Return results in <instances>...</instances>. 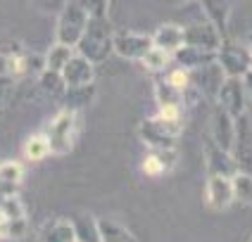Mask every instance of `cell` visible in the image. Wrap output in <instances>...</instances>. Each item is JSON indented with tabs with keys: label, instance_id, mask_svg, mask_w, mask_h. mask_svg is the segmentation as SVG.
<instances>
[{
	"label": "cell",
	"instance_id": "6da1fadb",
	"mask_svg": "<svg viewBox=\"0 0 252 242\" xmlns=\"http://www.w3.org/2000/svg\"><path fill=\"white\" fill-rule=\"evenodd\" d=\"M112 38L114 33L110 22H107V17H93L91 14L88 27H86L84 36L79 38V43L74 45V50L95 64V62L107 59V55L112 53Z\"/></svg>",
	"mask_w": 252,
	"mask_h": 242
},
{
	"label": "cell",
	"instance_id": "7a4b0ae2",
	"mask_svg": "<svg viewBox=\"0 0 252 242\" xmlns=\"http://www.w3.org/2000/svg\"><path fill=\"white\" fill-rule=\"evenodd\" d=\"M45 138L50 142L53 155H64L74 147V140L79 135V112L74 109H62L53 116V121L48 124V128L43 131Z\"/></svg>",
	"mask_w": 252,
	"mask_h": 242
},
{
	"label": "cell",
	"instance_id": "3957f363",
	"mask_svg": "<svg viewBox=\"0 0 252 242\" xmlns=\"http://www.w3.org/2000/svg\"><path fill=\"white\" fill-rule=\"evenodd\" d=\"M88 19H91V12L81 0H67V5L62 7V14L57 19V41L74 48L84 36Z\"/></svg>",
	"mask_w": 252,
	"mask_h": 242
},
{
	"label": "cell",
	"instance_id": "277c9868",
	"mask_svg": "<svg viewBox=\"0 0 252 242\" xmlns=\"http://www.w3.org/2000/svg\"><path fill=\"white\" fill-rule=\"evenodd\" d=\"M138 135L153 150H174L181 135V121H167L159 116H150L140 124Z\"/></svg>",
	"mask_w": 252,
	"mask_h": 242
},
{
	"label": "cell",
	"instance_id": "5b68a950",
	"mask_svg": "<svg viewBox=\"0 0 252 242\" xmlns=\"http://www.w3.org/2000/svg\"><path fill=\"white\" fill-rule=\"evenodd\" d=\"M217 67L224 71V76H236L243 79L252 67V55L248 50V45H238L231 41H221L219 50H217Z\"/></svg>",
	"mask_w": 252,
	"mask_h": 242
},
{
	"label": "cell",
	"instance_id": "8992f818",
	"mask_svg": "<svg viewBox=\"0 0 252 242\" xmlns=\"http://www.w3.org/2000/svg\"><path fill=\"white\" fill-rule=\"evenodd\" d=\"M214 98H217V102H219L221 109H226V112L231 114V116H236V119L243 116L245 109H248L245 83H243V79H236V76H226Z\"/></svg>",
	"mask_w": 252,
	"mask_h": 242
},
{
	"label": "cell",
	"instance_id": "52a82bcc",
	"mask_svg": "<svg viewBox=\"0 0 252 242\" xmlns=\"http://www.w3.org/2000/svg\"><path fill=\"white\" fill-rule=\"evenodd\" d=\"M155 45L153 33H143V31H119L112 38V53H117L124 59H138L145 55Z\"/></svg>",
	"mask_w": 252,
	"mask_h": 242
},
{
	"label": "cell",
	"instance_id": "ba28073f",
	"mask_svg": "<svg viewBox=\"0 0 252 242\" xmlns=\"http://www.w3.org/2000/svg\"><path fill=\"white\" fill-rule=\"evenodd\" d=\"M205 164H207L210 176H226V178H233V176L240 171L233 152L221 150L219 145H214L212 140L205 142Z\"/></svg>",
	"mask_w": 252,
	"mask_h": 242
},
{
	"label": "cell",
	"instance_id": "9c48e42d",
	"mask_svg": "<svg viewBox=\"0 0 252 242\" xmlns=\"http://www.w3.org/2000/svg\"><path fill=\"white\" fill-rule=\"evenodd\" d=\"M212 142L228 152H233V145H236V116H231L221 107H217V112L212 116Z\"/></svg>",
	"mask_w": 252,
	"mask_h": 242
},
{
	"label": "cell",
	"instance_id": "30bf717a",
	"mask_svg": "<svg viewBox=\"0 0 252 242\" xmlns=\"http://www.w3.org/2000/svg\"><path fill=\"white\" fill-rule=\"evenodd\" d=\"M67 88H79V85H91L95 79V71H93V62L86 59L84 55L74 53L71 59L64 64V69L60 71Z\"/></svg>",
	"mask_w": 252,
	"mask_h": 242
},
{
	"label": "cell",
	"instance_id": "8fae6325",
	"mask_svg": "<svg viewBox=\"0 0 252 242\" xmlns=\"http://www.w3.org/2000/svg\"><path fill=\"white\" fill-rule=\"evenodd\" d=\"M205 202L212 209L221 212L233 204V183L226 176H210L205 185Z\"/></svg>",
	"mask_w": 252,
	"mask_h": 242
},
{
	"label": "cell",
	"instance_id": "7c38bea8",
	"mask_svg": "<svg viewBox=\"0 0 252 242\" xmlns=\"http://www.w3.org/2000/svg\"><path fill=\"white\" fill-rule=\"evenodd\" d=\"M183 28H186V45H195V48H202V50H214L217 53L221 41H224V36L210 22L193 24V27H183Z\"/></svg>",
	"mask_w": 252,
	"mask_h": 242
},
{
	"label": "cell",
	"instance_id": "4fadbf2b",
	"mask_svg": "<svg viewBox=\"0 0 252 242\" xmlns=\"http://www.w3.org/2000/svg\"><path fill=\"white\" fill-rule=\"evenodd\" d=\"M214 59H217L214 50H202V48H195V45H183V48H179L171 55L174 64H179V67H183V69H188V71L202 69V67L212 64Z\"/></svg>",
	"mask_w": 252,
	"mask_h": 242
},
{
	"label": "cell",
	"instance_id": "5bb4252c",
	"mask_svg": "<svg viewBox=\"0 0 252 242\" xmlns=\"http://www.w3.org/2000/svg\"><path fill=\"white\" fill-rule=\"evenodd\" d=\"M153 41L157 48H162L164 53L174 55L179 48L186 45V28L179 27V24H162L153 33Z\"/></svg>",
	"mask_w": 252,
	"mask_h": 242
},
{
	"label": "cell",
	"instance_id": "9a60e30c",
	"mask_svg": "<svg viewBox=\"0 0 252 242\" xmlns=\"http://www.w3.org/2000/svg\"><path fill=\"white\" fill-rule=\"evenodd\" d=\"M202 12L207 14V22L217 27V31L224 36L228 27V14H231V2L228 0H200Z\"/></svg>",
	"mask_w": 252,
	"mask_h": 242
},
{
	"label": "cell",
	"instance_id": "2e32d148",
	"mask_svg": "<svg viewBox=\"0 0 252 242\" xmlns=\"http://www.w3.org/2000/svg\"><path fill=\"white\" fill-rule=\"evenodd\" d=\"M176 164V150H155L143 159V173L145 176H162Z\"/></svg>",
	"mask_w": 252,
	"mask_h": 242
},
{
	"label": "cell",
	"instance_id": "e0dca14e",
	"mask_svg": "<svg viewBox=\"0 0 252 242\" xmlns=\"http://www.w3.org/2000/svg\"><path fill=\"white\" fill-rule=\"evenodd\" d=\"M74 223L71 221H50L48 226L41 228L36 242H74Z\"/></svg>",
	"mask_w": 252,
	"mask_h": 242
},
{
	"label": "cell",
	"instance_id": "ac0fdd59",
	"mask_svg": "<svg viewBox=\"0 0 252 242\" xmlns=\"http://www.w3.org/2000/svg\"><path fill=\"white\" fill-rule=\"evenodd\" d=\"M100 242H138L122 223L110 221V218H98Z\"/></svg>",
	"mask_w": 252,
	"mask_h": 242
},
{
	"label": "cell",
	"instance_id": "d6986e66",
	"mask_svg": "<svg viewBox=\"0 0 252 242\" xmlns=\"http://www.w3.org/2000/svg\"><path fill=\"white\" fill-rule=\"evenodd\" d=\"M233 202H238L243 207H252V173L238 171L233 178Z\"/></svg>",
	"mask_w": 252,
	"mask_h": 242
},
{
	"label": "cell",
	"instance_id": "ffe728a7",
	"mask_svg": "<svg viewBox=\"0 0 252 242\" xmlns=\"http://www.w3.org/2000/svg\"><path fill=\"white\" fill-rule=\"evenodd\" d=\"M76 50L71 48V45H64V43L57 41L48 53H45V69L50 71H62L64 69V64L71 59V55H74Z\"/></svg>",
	"mask_w": 252,
	"mask_h": 242
},
{
	"label": "cell",
	"instance_id": "44dd1931",
	"mask_svg": "<svg viewBox=\"0 0 252 242\" xmlns=\"http://www.w3.org/2000/svg\"><path fill=\"white\" fill-rule=\"evenodd\" d=\"M74 223V235L76 242H100V228H98V218H91V216H81Z\"/></svg>",
	"mask_w": 252,
	"mask_h": 242
},
{
	"label": "cell",
	"instance_id": "7402d4cb",
	"mask_svg": "<svg viewBox=\"0 0 252 242\" xmlns=\"http://www.w3.org/2000/svg\"><path fill=\"white\" fill-rule=\"evenodd\" d=\"M140 64H143L148 71H153V74H159V71L169 69V64H171V55H169V53H164L162 48L153 45L145 55L140 57Z\"/></svg>",
	"mask_w": 252,
	"mask_h": 242
},
{
	"label": "cell",
	"instance_id": "603a6c76",
	"mask_svg": "<svg viewBox=\"0 0 252 242\" xmlns=\"http://www.w3.org/2000/svg\"><path fill=\"white\" fill-rule=\"evenodd\" d=\"M24 155H27V159H31V161H41V159H45L48 155H53L45 133H36V135H31V138L24 142Z\"/></svg>",
	"mask_w": 252,
	"mask_h": 242
},
{
	"label": "cell",
	"instance_id": "cb8c5ba5",
	"mask_svg": "<svg viewBox=\"0 0 252 242\" xmlns=\"http://www.w3.org/2000/svg\"><path fill=\"white\" fill-rule=\"evenodd\" d=\"M64 95H67V109L79 112L93 100L95 93H93V83H91V85H79V88H67Z\"/></svg>",
	"mask_w": 252,
	"mask_h": 242
},
{
	"label": "cell",
	"instance_id": "d4e9b609",
	"mask_svg": "<svg viewBox=\"0 0 252 242\" xmlns=\"http://www.w3.org/2000/svg\"><path fill=\"white\" fill-rule=\"evenodd\" d=\"M24 181V166L19 161H2L0 164V185L17 190V185Z\"/></svg>",
	"mask_w": 252,
	"mask_h": 242
},
{
	"label": "cell",
	"instance_id": "484cf974",
	"mask_svg": "<svg viewBox=\"0 0 252 242\" xmlns=\"http://www.w3.org/2000/svg\"><path fill=\"white\" fill-rule=\"evenodd\" d=\"M155 100H157V105H179V107H183V93L176 90L171 83H167L164 79H159L155 85Z\"/></svg>",
	"mask_w": 252,
	"mask_h": 242
},
{
	"label": "cell",
	"instance_id": "4316f807",
	"mask_svg": "<svg viewBox=\"0 0 252 242\" xmlns=\"http://www.w3.org/2000/svg\"><path fill=\"white\" fill-rule=\"evenodd\" d=\"M38 81H41L43 90H48L50 95H64V90H67V83H64V79H62V74H60V71L43 69Z\"/></svg>",
	"mask_w": 252,
	"mask_h": 242
},
{
	"label": "cell",
	"instance_id": "83f0119b",
	"mask_svg": "<svg viewBox=\"0 0 252 242\" xmlns=\"http://www.w3.org/2000/svg\"><path fill=\"white\" fill-rule=\"evenodd\" d=\"M164 81H167V83H171L176 90H181V93H183L186 88H190V71L183 69V67H179V64H174V67L167 71Z\"/></svg>",
	"mask_w": 252,
	"mask_h": 242
},
{
	"label": "cell",
	"instance_id": "f1b7e54d",
	"mask_svg": "<svg viewBox=\"0 0 252 242\" xmlns=\"http://www.w3.org/2000/svg\"><path fill=\"white\" fill-rule=\"evenodd\" d=\"M181 109L183 107H179V105H159L157 116L167 119V121H181Z\"/></svg>",
	"mask_w": 252,
	"mask_h": 242
},
{
	"label": "cell",
	"instance_id": "f546056e",
	"mask_svg": "<svg viewBox=\"0 0 252 242\" xmlns=\"http://www.w3.org/2000/svg\"><path fill=\"white\" fill-rule=\"evenodd\" d=\"M248 50H250V55H252V36L248 38Z\"/></svg>",
	"mask_w": 252,
	"mask_h": 242
},
{
	"label": "cell",
	"instance_id": "4dcf8cb0",
	"mask_svg": "<svg viewBox=\"0 0 252 242\" xmlns=\"http://www.w3.org/2000/svg\"><path fill=\"white\" fill-rule=\"evenodd\" d=\"M174 2H179V5H181V2H188V0H174Z\"/></svg>",
	"mask_w": 252,
	"mask_h": 242
},
{
	"label": "cell",
	"instance_id": "1f68e13d",
	"mask_svg": "<svg viewBox=\"0 0 252 242\" xmlns=\"http://www.w3.org/2000/svg\"><path fill=\"white\" fill-rule=\"evenodd\" d=\"M74 242H76V240H74Z\"/></svg>",
	"mask_w": 252,
	"mask_h": 242
}]
</instances>
